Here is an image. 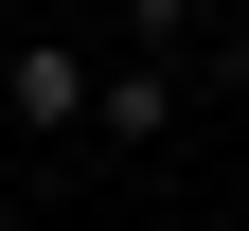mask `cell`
Wrapping results in <instances>:
<instances>
[{"instance_id": "cell-3", "label": "cell", "mask_w": 249, "mask_h": 231, "mask_svg": "<svg viewBox=\"0 0 249 231\" xmlns=\"http://www.w3.org/2000/svg\"><path fill=\"white\" fill-rule=\"evenodd\" d=\"M196 53H213V89H231V107H249V18H213Z\"/></svg>"}, {"instance_id": "cell-1", "label": "cell", "mask_w": 249, "mask_h": 231, "mask_svg": "<svg viewBox=\"0 0 249 231\" xmlns=\"http://www.w3.org/2000/svg\"><path fill=\"white\" fill-rule=\"evenodd\" d=\"M89 71H107V53H71V36H36V53H0V107H18V124L53 142V124H89Z\"/></svg>"}, {"instance_id": "cell-2", "label": "cell", "mask_w": 249, "mask_h": 231, "mask_svg": "<svg viewBox=\"0 0 249 231\" xmlns=\"http://www.w3.org/2000/svg\"><path fill=\"white\" fill-rule=\"evenodd\" d=\"M89 124H107V142H160L178 124V53H107V71H89Z\"/></svg>"}]
</instances>
